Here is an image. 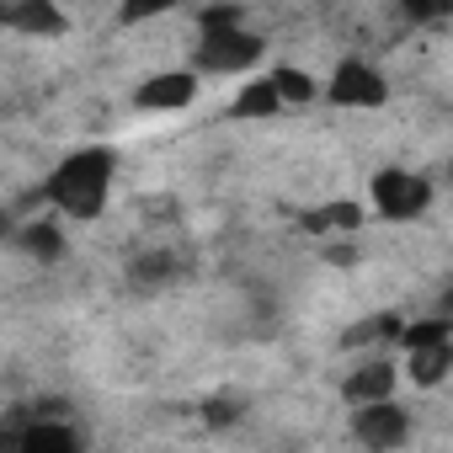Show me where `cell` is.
I'll return each instance as SVG.
<instances>
[{
	"label": "cell",
	"mask_w": 453,
	"mask_h": 453,
	"mask_svg": "<svg viewBox=\"0 0 453 453\" xmlns=\"http://www.w3.org/2000/svg\"><path fill=\"white\" fill-rule=\"evenodd\" d=\"M112 171H118V155L107 144H86L75 155H65L49 181H43V197L70 213V219H102L107 208V192H112Z\"/></svg>",
	"instance_id": "6da1fadb"
},
{
	"label": "cell",
	"mask_w": 453,
	"mask_h": 453,
	"mask_svg": "<svg viewBox=\"0 0 453 453\" xmlns=\"http://www.w3.org/2000/svg\"><path fill=\"white\" fill-rule=\"evenodd\" d=\"M368 197H373L379 219L405 224V219H416V213H426V208H432V181H426V176H416V171L389 165V171H379V176L368 181Z\"/></svg>",
	"instance_id": "7a4b0ae2"
},
{
	"label": "cell",
	"mask_w": 453,
	"mask_h": 453,
	"mask_svg": "<svg viewBox=\"0 0 453 453\" xmlns=\"http://www.w3.org/2000/svg\"><path fill=\"white\" fill-rule=\"evenodd\" d=\"M267 54V43L246 27H230V33H208L197 43V59L192 70H208V75H241V70H257V59Z\"/></svg>",
	"instance_id": "3957f363"
},
{
	"label": "cell",
	"mask_w": 453,
	"mask_h": 453,
	"mask_svg": "<svg viewBox=\"0 0 453 453\" xmlns=\"http://www.w3.org/2000/svg\"><path fill=\"white\" fill-rule=\"evenodd\" d=\"M352 437L363 448H379V453L400 448L411 437V416H405V405H395V395L389 400H368V405L352 411Z\"/></svg>",
	"instance_id": "277c9868"
},
{
	"label": "cell",
	"mask_w": 453,
	"mask_h": 453,
	"mask_svg": "<svg viewBox=\"0 0 453 453\" xmlns=\"http://www.w3.org/2000/svg\"><path fill=\"white\" fill-rule=\"evenodd\" d=\"M384 96H389V86L368 59H342L336 65V75H331V102L336 107H384Z\"/></svg>",
	"instance_id": "5b68a950"
},
{
	"label": "cell",
	"mask_w": 453,
	"mask_h": 453,
	"mask_svg": "<svg viewBox=\"0 0 453 453\" xmlns=\"http://www.w3.org/2000/svg\"><path fill=\"white\" fill-rule=\"evenodd\" d=\"M192 96H197L192 70H160L134 91V107L139 112H181V107H192Z\"/></svg>",
	"instance_id": "8992f818"
},
{
	"label": "cell",
	"mask_w": 453,
	"mask_h": 453,
	"mask_svg": "<svg viewBox=\"0 0 453 453\" xmlns=\"http://www.w3.org/2000/svg\"><path fill=\"white\" fill-rule=\"evenodd\" d=\"M6 442L22 448V453H75V448H81V432L65 426L59 416H33L27 426H12Z\"/></svg>",
	"instance_id": "52a82bcc"
},
{
	"label": "cell",
	"mask_w": 453,
	"mask_h": 453,
	"mask_svg": "<svg viewBox=\"0 0 453 453\" xmlns=\"http://www.w3.org/2000/svg\"><path fill=\"white\" fill-rule=\"evenodd\" d=\"M0 17H6V27L22 33V38H59L70 27L54 0H6V12H0Z\"/></svg>",
	"instance_id": "ba28073f"
},
{
	"label": "cell",
	"mask_w": 453,
	"mask_h": 453,
	"mask_svg": "<svg viewBox=\"0 0 453 453\" xmlns=\"http://www.w3.org/2000/svg\"><path fill=\"white\" fill-rule=\"evenodd\" d=\"M395 379H400V368L395 363H363L357 373H347V384H342V395H347V405H368V400H389L395 395Z\"/></svg>",
	"instance_id": "9c48e42d"
},
{
	"label": "cell",
	"mask_w": 453,
	"mask_h": 453,
	"mask_svg": "<svg viewBox=\"0 0 453 453\" xmlns=\"http://www.w3.org/2000/svg\"><path fill=\"white\" fill-rule=\"evenodd\" d=\"M176 278H181V262H176L171 251H144V257L128 262V283H134L139 294H160V288H171Z\"/></svg>",
	"instance_id": "30bf717a"
},
{
	"label": "cell",
	"mask_w": 453,
	"mask_h": 453,
	"mask_svg": "<svg viewBox=\"0 0 453 453\" xmlns=\"http://www.w3.org/2000/svg\"><path fill=\"white\" fill-rule=\"evenodd\" d=\"M17 251H27L33 262H59L65 257V230L49 224V219H33V224L17 230Z\"/></svg>",
	"instance_id": "8fae6325"
},
{
	"label": "cell",
	"mask_w": 453,
	"mask_h": 453,
	"mask_svg": "<svg viewBox=\"0 0 453 453\" xmlns=\"http://www.w3.org/2000/svg\"><path fill=\"white\" fill-rule=\"evenodd\" d=\"M411 379L421 384V389H432V384H442L448 373H453V342H432V347H411Z\"/></svg>",
	"instance_id": "7c38bea8"
},
{
	"label": "cell",
	"mask_w": 453,
	"mask_h": 453,
	"mask_svg": "<svg viewBox=\"0 0 453 453\" xmlns=\"http://www.w3.org/2000/svg\"><path fill=\"white\" fill-rule=\"evenodd\" d=\"M363 224V208L357 203H326V208H310L304 213V230L310 235H342V230H357Z\"/></svg>",
	"instance_id": "4fadbf2b"
},
{
	"label": "cell",
	"mask_w": 453,
	"mask_h": 453,
	"mask_svg": "<svg viewBox=\"0 0 453 453\" xmlns=\"http://www.w3.org/2000/svg\"><path fill=\"white\" fill-rule=\"evenodd\" d=\"M288 102H283V91L273 86V75L267 81H257V86H246L241 96H235V118H278Z\"/></svg>",
	"instance_id": "5bb4252c"
},
{
	"label": "cell",
	"mask_w": 453,
	"mask_h": 453,
	"mask_svg": "<svg viewBox=\"0 0 453 453\" xmlns=\"http://www.w3.org/2000/svg\"><path fill=\"white\" fill-rule=\"evenodd\" d=\"M400 331H405V320L384 310V315H368V320H357V326H352V331L342 336V347H368V342H389V336H400Z\"/></svg>",
	"instance_id": "9a60e30c"
},
{
	"label": "cell",
	"mask_w": 453,
	"mask_h": 453,
	"mask_svg": "<svg viewBox=\"0 0 453 453\" xmlns=\"http://www.w3.org/2000/svg\"><path fill=\"white\" fill-rule=\"evenodd\" d=\"M400 342H405V352H411V347H432V342H453V315L442 310V315H432V320H416V326L400 331Z\"/></svg>",
	"instance_id": "2e32d148"
},
{
	"label": "cell",
	"mask_w": 453,
	"mask_h": 453,
	"mask_svg": "<svg viewBox=\"0 0 453 453\" xmlns=\"http://www.w3.org/2000/svg\"><path fill=\"white\" fill-rule=\"evenodd\" d=\"M273 86L283 91V102H288V107L315 102V81H310L304 70H294V65H278V70H273Z\"/></svg>",
	"instance_id": "e0dca14e"
},
{
	"label": "cell",
	"mask_w": 453,
	"mask_h": 453,
	"mask_svg": "<svg viewBox=\"0 0 453 453\" xmlns=\"http://www.w3.org/2000/svg\"><path fill=\"white\" fill-rule=\"evenodd\" d=\"M400 12L416 27H437V22H453V0H400Z\"/></svg>",
	"instance_id": "ac0fdd59"
},
{
	"label": "cell",
	"mask_w": 453,
	"mask_h": 453,
	"mask_svg": "<svg viewBox=\"0 0 453 453\" xmlns=\"http://www.w3.org/2000/svg\"><path fill=\"white\" fill-rule=\"evenodd\" d=\"M181 0H123L118 6V22L123 27H139V22H150V17H165V12H176Z\"/></svg>",
	"instance_id": "d6986e66"
},
{
	"label": "cell",
	"mask_w": 453,
	"mask_h": 453,
	"mask_svg": "<svg viewBox=\"0 0 453 453\" xmlns=\"http://www.w3.org/2000/svg\"><path fill=\"white\" fill-rule=\"evenodd\" d=\"M197 27H203V38L208 33H230V27H241V6H208L197 17Z\"/></svg>",
	"instance_id": "ffe728a7"
},
{
	"label": "cell",
	"mask_w": 453,
	"mask_h": 453,
	"mask_svg": "<svg viewBox=\"0 0 453 453\" xmlns=\"http://www.w3.org/2000/svg\"><path fill=\"white\" fill-rule=\"evenodd\" d=\"M203 421H208V426H235V421H241V405L219 395V400H208V405H203Z\"/></svg>",
	"instance_id": "44dd1931"
},
{
	"label": "cell",
	"mask_w": 453,
	"mask_h": 453,
	"mask_svg": "<svg viewBox=\"0 0 453 453\" xmlns=\"http://www.w3.org/2000/svg\"><path fill=\"white\" fill-rule=\"evenodd\" d=\"M326 262H336V267H347V262H357V251H352V246H326Z\"/></svg>",
	"instance_id": "7402d4cb"
},
{
	"label": "cell",
	"mask_w": 453,
	"mask_h": 453,
	"mask_svg": "<svg viewBox=\"0 0 453 453\" xmlns=\"http://www.w3.org/2000/svg\"><path fill=\"white\" fill-rule=\"evenodd\" d=\"M65 411H70L65 400H38V405H33V416H65Z\"/></svg>",
	"instance_id": "603a6c76"
},
{
	"label": "cell",
	"mask_w": 453,
	"mask_h": 453,
	"mask_svg": "<svg viewBox=\"0 0 453 453\" xmlns=\"http://www.w3.org/2000/svg\"><path fill=\"white\" fill-rule=\"evenodd\" d=\"M442 310H448V315H453V288H448V294H442Z\"/></svg>",
	"instance_id": "cb8c5ba5"
}]
</instances>
